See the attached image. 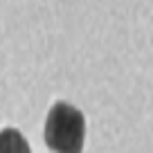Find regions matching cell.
I'll return each mask as SVG.
<instances>
[{"label":"cell","mask_w":153,"mask_h":153,"mask_svg":"<svg viewBox=\"0 0 153 153\" xmlns=\"http://www.w3.org/2000/svg\"><path fill=\"white\" fill-rule=\"evenodd\" d=\"M43 137L54 153H83V142H86L83 113L68 101L52 104L45 117Z\"/></svg>","instance_id":"6da1fadb"},{"label":"cell","mask_w":153,"mask_h":153,"mask_svg":"<svg viewBox=\"0 0 153 153\" xmlns=\"http://www.w3.org/2000/svg\"><path fill=\"white\" fill-rule=\"evenodd\" d=\"M0 153H32V149L18 128L7 126L0 131Z\"/></svg>","instance_id":"7a4b0ae2"}]
</instances>
